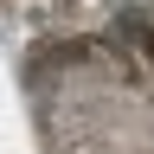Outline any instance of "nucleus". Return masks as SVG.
<instances>
[{"label": "nucleus", "mask_w": 154, "mask_h": 154, "mask_svg": "<svg viewBox=\"0 0 154 154\" xmlns=\"http://www.w3.org/2000/svg\"><path fill=\"white\" fill-rule=\"evenodd\" d=\"M141 38H148V45H154V26H141Z\"/></svg>", "instance_id": "obj_1"}]
</instances>
